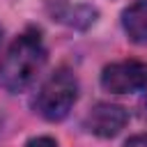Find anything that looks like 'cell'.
I'll return each instance as SVG.
<instances>
[{"instance_id": "cell-1", "label": "cell", "mask_w": 147, "mask_h": 147, "mask_svg": "<svg viewBox=\"0 0 147 147\" xmlns=\"http://www.w3.org/2000/svg\"><path fill=\"white\" fill-rule=\"evenodd\" d=\"M46 64V46L37 30H25L7 48L0 62V85L16 94L34 83L41 67Z\"/></svg>"}, {"instance_id": "cell-2", "label": "cell", "mask_w": 147, "mask_h": 147, "mask_svg": "<svg viewBox=\"0 0 147 147\" xmlns=\"http://www.w3.org/2000/svg\"><path fill=\"white\" fill-rule=\"evenodd\" d=\"M76 99H78V80H76V76L69 69H57L44 80L41 90L37 92L34 108L44 119L60 122V119H64L69 115V110L74 108Z\"/></svg>"}, {"instance_id": "cell-3", "label": "cell", "mask_w": 147, "mask_h": 147, "mask_svg": "<svg viewBox=\"0 0 147 147\" xmlns=\"http://www.w3.org/2000/svg\"><path fill=\"white\" fill-rule=\"evenodd\" d=\"M101 87L113 94H131L147 87V64L140 60H122L103 67Z\"/></svg>"}, {"instance_id": "cell-4", "label": "cell", "mask_w": 147, "mask_h": 147, "mask_svg": "<svg viewBox=\"0 0 147 147\" xmlns=\"http://www.w3.org/2000/svg\"><path fill=\"white\" fill-rule=\"evenodd\" d=\"M126 122H129V113H126L122 106L101 101V103H96V106L87 113V117H85V129H87L90 133L99 136V138H113V136H117V133L126 126Z\"/></svg>"}, {"instance_id": "cell-5", "label": "cell", "mask_w": 147, "mask_h": 147, "mask_svg": "<svg viewBox=\"0 0 147 147\" xmlns=\"http://www.w3.org/2000/svg\"><path fill=\"white\" fill-rule=\"evenodd\" d=\"M124 32L136 44H147V0H138L129 5L122 14Z\"/></svg>"}, {"instance_id": "cell-6", "label": "cell", "mask_w": 147, "mask_h": 147, "mask_svg": "<svg viewBox=\"0 0 147 147\" xmlns=\"http://www.w3.org/2000/svg\"><path fill=\"white\" fill-rule=\"evenodd\" d=\"M25 147H57V142H55L51 136H37V138L28 140Z\"/></svg>"}, {"instance_id": "cell-7", "label": "cell", "mask_w": 147, "mask_h": 147, "mask_svg": "<svg viewBox=\"0 0 147 147\" xmlns=\"http://www.w3.org/2000/svg\"><path fill=\"white\" fill-rule=\"evenodd\" d=\"M124 147H147V133H140V136H133L124 142Z\"/></svg>"}, {"instance_id": "cell-8", "label": "cell", "mask_w": 147, "mask_h": 147, "mask_svg": "<svg viewBox=\"0 0 147 147\" xmlns=\"http://www.w3.org/2000/svg\"><path fill=\"white\" fill-rule=\"evenodd\" d=\"M142 113H145V117H147V99H145V103H142Z\"/></svg>"}, {"instance_id": "cell-9", "label": "cell", "mask_w": 147, "mask_h": 147, "mask_svg": "<svg viewBox=\"0 0 147 147\" xmlns=\"http://www.w3.org/2000/svg\"><path fill=\"white\" fill-rule=\"evenodd\" d=\"M0 37H2V30H0Z\"/></svg>"}]
</instances>
